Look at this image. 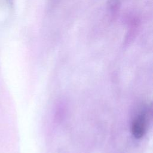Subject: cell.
I'll return each instance as SVG.
<instances>
[{
  "mask_svg": "<svg viewBox=\"0 0 153 153\" xmlns=\"http://www.w3.org/2000/svg\"><path fill=\"white\" fill-rule=\"evenodd\" d=\"M131 131L136 138L142 137L146 131V120L143 115L138 116L133 122Z\"/></svg>",
  "mask_w": 153,
  "mask_h": 153,
  "instance_id": "6da1fadb",
  "label": "cell"
}]
</instances>
